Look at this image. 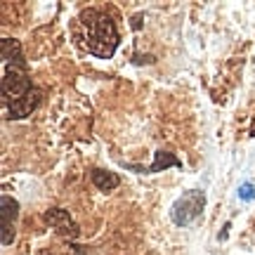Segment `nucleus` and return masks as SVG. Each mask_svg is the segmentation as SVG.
I'll use <instances>...</instances> for the list:
<instances>
[{
	"label": "nucleus",
	"instance_id": "nucleus-1",
	"mask_svg": "<svg viewBox=\"0 0 255 255\" xmlns=\"http://www.w3.org/2000/svg\"><path fill=\"white\" fill-rule=\"evenodd\" d=\"M0 52H2V104L7 109V119L21 121L38 109L43 90L31 83L28 64L24 59L19 40L2 38Z\"/></svg>",
	"mask_w": 255,
	"mask_h": 255
},
{
	"label": "nucleus",
	"instance_id": "nucleus-2",
	"mask_svg": "<svg viewBox=\"0 0 255 255\" xmlns=\"http://www.w3.org/2000/svg\"><path fill=\"white\" fill-rule=\"evenodd\" d=\"M78 21L83 26V33H85V50L90 55L100 57V59H111L116 47H119V28H116V21L102 12V9H95V7H88L83 9L78 14Z\"/></svg>",
	"mask_w": 255,
	"mask_h": 255
},
{
	"label": "nucleus",
	"instance_id": "nucleus-3",
	"mask_svg": "<svg viewBox=\"0 0 255 255\" xmlns=\"http://www.w3.org/2000/svg\"><path fill=\"white\" fill-rule=\"evenodd\" d=\"M203 208H206V194L201 189H189L173 203L170 220L177 227H189L203 215Z\"/></svg>",
	"mask_w": 255,
	"mask_h": 255
},
{
	"label": "nucleus",
	"instance_id": "nucleus-4",
	"mask_svg": "<svg viewBox=\"0 0 255 255\" xmlns=\"http://www.w3.org/2000/svg\"><path fill=\"white\" fill-rule=\"evenodd\" d=\"M43 222H45V225H50V227L55 229L59 237L69 239V241H73V239L81 237V227L73 222L71 213H69V210H64V208H50V210H45V213H43Z\"/></svg>",
	"mask_w": 255,
	"mask_h": 255
},
{
	"label": "nucleus",
	"instance_id": "nucleus-5",
	"mask_svg": "<svg viewBox=\"0 0 255 255\" xmlns=\"http://www.w3.org/2000/svg\"><path fill=\"white\" fill-rule=\"evenodd\" d=\"M0 218H2V229H0V244L9 246L14 241V222L19 218V201L12 199L9 194H2L0 199Z\"/></svg>",
	"mask_w": 255,
	"mask_h": 255
},
{
	"label": "nucleus",
	"instance_id": "nucleus-6",
	"mask_svg": "<svg viewBox=\"0 0 255 255\" xmlns=\"http://www.w3.org/2000/svg\"><path fill=\"white\" fill-rule=\"evenodd\" d=\"M123 168H126V170H130V173H137V175H154V173L165 170V168H182V161H180L175 154H170V151L158 149V151L154 154V163H151V165L123 163Z\"/></svg>",
	"mask_w": 255,
	"mask_h": 255
},
{
	"label": "nucleus",
	"instance_id": "nucleus-7",
	"mask_svg": "<svg viewBox=\"0 0 255 255\" xmlns=\"http://www.w3.org/2000/svg\"><path fill=\"white\" fill-rule=\"evenodd\" d=\"M90 180L92 184L100 191H114L121 184V177L111 170H102V168H92L90 170Z\"/></svg>",
	"mask_w": 255,
	"mask_h": 255
},
{
	"label": "nucleus",
	"instance_id": "nucleus-8",
	"mask_svg": "<svg viewBox=\"0 0 255 255\" xmlns=\"http://www.w3.org/2000/svg\"><path fill=\"white\" fill-rule=\"evenodd\" d=\"M38 255H83V251L78 246H64V248H43Z\"/></svg>",
	"mask_w": 255,
	"mask_h": 255
},
{
	"label": "nucleus",
	"instance_id": "nucleus-9",
	"mask_svg": "<svg viewBox=\"0 0 255 255\" xmlns=\"http://www.w3.org/2000/svg\"><path fill=\"white\" fill-rule=\"evenodd\" d=\"M239 199L241 201H255V184L253 182H244L239 184Z\"/></svg>",
	"mask_w": 255,
	"mask_h": 255
}]
</instances>
